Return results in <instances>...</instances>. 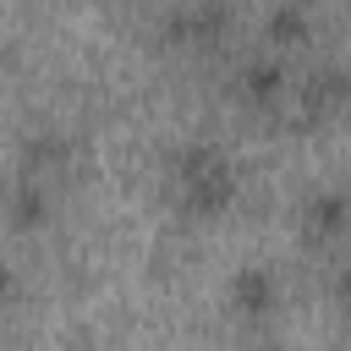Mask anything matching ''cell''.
<instances>
[{"instance_id": "obj_3", "label": "cell", "mask_w": 351, "mask_h": 351, "mask_svg": "<svg viewBox=\"0 0 351 351\" xmlns=\"http://www.w3.org/2000/svg\"><path fill=\"white\" fill-rule=\"evenodd\" d=\"M280 307H285V274H280L274 263L247 258V263L230 269V280H225V313H230L236 324L263 329V324L280 318Z\"/></svg>"}, {"instance_id": "obj_4", "label": "cell", "mask_w": 351, "mask_h": 351, "mask_svg": "<svg viewBox=\"0 0 351 351\" xmlns=\"http://www.w3.org/2000/svg\"><path fill=\"white\" fill-rule=\"evenodd\" d=\"M291 115L296 126H335L351 104V77L340 60H318L307 66V77H291Z\"/></svg>"}, {"instance_id": "obj_9", "label": "cell", "mask_w": 351, "mask_h": 351, "mask_svg": "<svg viewBox=\"0 0 351 351\" xmlns=\"http://www.w3.org/2000/svg\"><path fill=\"white\" fill-rule=\"evenodd\" d=\"M258 38H263V49H274V55H296V49H307V44L318 38V16H313L307 5H280V0H269V11H263V22H258Z\"/></svg>"}, {"instance_id": "obj_7", "label": "cell", "mask_w": 351, "mask_h": 351, "mask_svg": "<svg viewBox=\"0 0 351 351\" xmlns=\"http://www.w3.org/2000/svg\"><path fill=\"white\" fill-rule=\"evenodd\" d=\"M346 225H351V203H346V186L340 181H324L313 186L302 203H296V236L313 247V252H329L346 241Z\"/></svg>"}, {"instance_id": "obj_8", "label": "cell", "mask_w": 351, "mask_h": 351, "mask_svg": "<svg viewBox=\"0 0 351 351\" xmlns=\"http://www.w3.org/2000/svg\"><path fill=\"white\" fill-rule=\"evenodd\" d=\"M71 165H77V143H71V132H60V126H33V132H22V143H16V170L66 186Z\"/></svg>"}, {"instance_id": "obj_2", "label": "cell", "mask_w": 351, "mask_h": 351, "mask_svg": "<svg viewBox=\"0 0 351 351\" xmlns=\"http://www.w3.org/2000/svg\"><path fill=\"white\" fill-rule=\"evenodd\" d=\"M230 27H236V0H170L154 22V38L170 55H214L225 49Z\"/></svg>"}, {"instance_id": "obj_12", "label": "cell", "mask_w": 351, "mask_h": 351, "mask_svg": "<svg viewBox=\"0 0 351 351\" xmlns=\"http://www.w3.org/2000/svg\"><path fill=\"white\" fill-rule=\"evenodd\" d=\"M280 5H307V11H318V0H280Z\"/></svg>"}, {"instance_id": "obj_5", "label": "cell", "mask_w": 351, "mask_h": 351, "mask_svg": "<svg viewBox=\"0 0 351 351\" xmlns=\"http://www.w3.org/2000/svg\"><path fill=\"white\" fill-rule=\"evenodd\" d=\"M230 99L247 115H280L285 99H291V66H285V55H274V49L247 55L236 66V77H230Z\"/></svg>"}, {"instance_id": "obj_6", "label": "cell", "mask_w": 351, "mask_h": 351, "mask_svg": "<svg viewBox=\"0 0 351 351\" xmlns=\"http://www.w3.org/2000/svg\"><path fill=\"white\" fill-rule=\"evenodd\" d=\"M55 214H60V186L11 165V176H5V186H0V219H5L16 236H38V230L55 225Z\"/></svg>"}, {"instance_id": "obj_10", "label": "cell", "mask_w": 351, "mask_h": 351, "mask_svg": "<svg viewBox=\"0 0 351 351\" xmlns=\"http://www.w3.org/2000/svg\"><path fill=\"white\" fill-rule=\"evenodd\" d=\"M16 291H22V280H16V269L0 258V318L11 313V302H16Z\"/></svg>"}, {"instance_id": "obj_1", "label": "cell", "mask_w": 351, "mask_h": 351, "mask_svg": "<svg viewBox=\"0 0 351 351\" xmlns=\"http://www.w3.org/2000/svg\"><path fill=\"white\" fill-rule=\"evenodd\" d=\"M159 197L181 225H219L241 203V165L219 137H181L159 165Z\"/></svg>"}, {"instance_id": "obj_11", "label": "cell", "mask_w": 351, "mask_h": 351, "mask_svg": "<svg viewBox=\"0 0 351 351\" xmlns=\"http://www.w3.org/2000/svg\"><path fill=\"white\" fill-rule=\"evenodd\" d=\"M247 351H291V346H280V340H258V346H247Z\"/></svg>"}]
</instances>
